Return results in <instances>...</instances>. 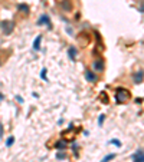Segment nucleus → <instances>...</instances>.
Masks as SVG:
<instances>
[{
  "label": "nucleus",
  "mask_w": 144,
  "mask_h": 162,
  "mask_svg": "<svg viewBox=\"0 0 144 162\" xmlns=\"http://www.w3.org/2000/svg\"><path fill=\"white\" fill-rule=\"evenodd\" d=\"M115 98H117V102L118 103H127L130 101V92H128L127 89H121V88H118L117 89V93H115Z\"/></svg>",
  "instance_id": "obj_1"
},
{
  "label": "nucleus",
  "mask_w": 144,
  "mask_h": 162,
  "mask_svg": "<svg viewBox=\"0 0 144 162\" xmlns=\"http://www.w3.org/2000/svg\"><path fill=\"white\" fill-rule=\"evenodd\" d=\"M2 29H3L5 35H10V33L13 32V29H15V23L13 22H2Z\"/></svg>",
  "instance_id": "obj_2"
},
{
  "label": "nucleus",
  "mask_w": 144,
  "mask_h": 162,
  "mask_svg": "<svg viewBox=\"0 0 144 162\" xmlns=\"http://www.w3.org/2000/svg\"><path fill=\"white\" fill-rule=\"evenodd\" d=\"M38 25H45V26H48V29H50L52 27V25H50V20L49 17L46 16V15H43V16H40V19H39Z\"/></svg>",
  "instance_id": "obj_3"
},
{
  "label": "nucleus",
  "mask_w": 144,
  "mask_h": 162,
  "mask_svg": "<svg viewBox=\"0 0 144 162\" xmlns=\"http://www.w3.org/2000/svg\"><path fill=\"white\" fill-rule=\"evenodd\" d=\"M133 161L134 162H144V152L143 151H137L133 155Z\"/></svg>",
  "instance_id": "obj_4"
},
{
  "label": "nucleus",
  "mask_w": 144,
  "mask_h": 162,
  "mask_svg": "<svg viewBox=\"0 0 144 162\" xmlns=\"http://www.w3.org/2000/svg\"><path fill=\"white\" fill-rule=\"evenodd\" d=\"M85 78H87V81H89V82H95V81H97V76H95V73H92L89 69L85 70Z\"/></svg>",
  "instance_id": "obj_5"
},
{
  "label": "nucleus",
  "mask_w": 144,
  "mask_h": 162,
  "mask_svg": "<svg viewBox=\"0 0 144 162\" xmlns=\"http://www.w3.org/2000/svg\"><path fill=\"white\" fill-rule=\"evenodd\" d=\"M143 76H144V72H143V70L135 72V73H134V81H135V83H140V82L143 81Z\"/></svg>",
  "instance_id": "obj_6"
},
{
  "label": "nucleus",
  "mask_w": 144,
  "mask_h": 162,
  "mask_svg": "<svg viewBox=\"0 0 144 162\" xmlns=\"http://www.w3.org/2000/svg\"><path fill=\"white\" fill-rule=\"evenodd\" d=\"M94 69L95 70H104V62L102 60H95L94 62Z\"/></svg>",
  "instance_id": "obj_7"
},
{
  "label": "nucleus",
  "mask_w": 144,
  "mask_h": 162,
  "mask_svg": "<svg viewBox=\"0 0 144 162\" xmlns=\"http://www.w3.org/2000/svg\"><path fill=\"white\" fill-rule=\"evenodd\" d=\"M40 42H42V36H38L33 42V50H39L40 49Z\"/></svg>",
  "instance_id": "obj_8"
},
{
  "label": "nucleus",
  "mask_w": 144,
  "mask_h": 162,
  "mask_svg": "<svg viewBox=\"0 0 144 162\" xmlns=\"http://www.w3.org/2000/svg\"><path fill=\"white\" fill-rule=\"evenodd\" d=\"M75 56H77V50H75L74 48H71V49H69V59L75 60Z\"/></svg>",
  "instance_id": "obj_9"
},
{
  "label": "nucleus",
  "mask_w": 144,
  "mask_h": 162,
  "mask_svg": "<svg viewBox=\"0 0 144 162\" xmlns=\"http://www.w3.org/2000/svg\"><path fill=\"white\" fill-rule=\"evenodd\" d=\"M100 99H101V101H102V102H104V103H110V101H108V98H107L105 92H102V93H101Z\"/></svg>",
  "instance_id": "obj_10"
},
{
  "label": "nucleus",
  "mask_w": 144,
  "mask_h": 162,
  "mask_svg": "<svg viewBox=\"0 0 144 162\" xmlns=\"http://www.w3.org/2000/svg\"><path fill=\"white\" fill-rule=\"evenodd\" d=\"M17 9H19V10H23L25 13H28V12H29V7L26 5H19V6H17Z\"/></svg>",
  "instance_id": "obj_11"
},
{
  "label": "nucleus",
  "mask_w": 144,
  "mask_h": 162,
  "mask_svg": "<svg viewBox=\"0 0 144 162\" xmlns=\"http://www.w3.org/2000/svg\"><path fill=\"white\" fill-rule=\"evenodd\" d=\"M114 158H115V155H114V154H111V155H108V157H105V158H104V159H102V161H101V162H108V161H110V159H114Z\"/></svg>",
  "instance_id": "obj_12"
},
{
  "label": "nucleus",
  "mask_w": 144,
  "mask_h": 162,
  "mask_svg": "<svg viewBox=\"0 0 144 162\" xmlns=\"http://www.w3.org/2000/svg\"><path fill=\"white\" fill-rule=\"evenodd\" d=\"M13 142H15V138H13V136H9V139H7V142H6V145L12 146L13 145Z\"/></svg>",
  "instance_id": "obj_13"
},
{
  "label": "nucleus",
  "mask_w": 144,
  "mask_h": 162,
  "mask_svg": "<svg viewBox=\"0 0 144 162\" xmlns=\"http://www.w3.org/2000/svg\"><path fill=\"white\" fill-rule=\"evenodd\" d=\"M56 148H65V142H58V144H56Z\"/></svg>",
  "instance_id": "obj_14"
},
{
  "label": "nucleus",
  "mask_w": 144,
  "mask_h": 162,
  "mask_svg": "<svg viewBox=\"0 0 144 162\" xmlns=\"http://www.w3.org/2000/svg\"><path fill=\"white\" fill-rule=\"evenodd\" d=\"M42 78H43L45 81H46V69H43V70H42Z\"/></svg>",
  "instance_id": "obj_15"
},
{
  "label": "nucleus",
  "mask_w": 144,
  "mask_h": 162,
  "mask_svg": "<svg viewBox=\"0 0 144 162\" xmlns=\"http://www.w3.org/2000/svg\"><path fill=\"white\" fill-rule=\"evenodd\" d=\"M111 142H112V144H114V145H117V146H120V145H121V144H120V142H118V141H111Z\"/></svg>",
  "instance_id": "obj_16"
},
{
  "label": "nucleus",
  "mask_w": 144,
  "mask_h": 162,
  "mask_svg": "<svg viewBox=\"0 0 144 162\" xmlns=\"http://www.w3.org/2000/svg\"><path fill=\"white\" fill-rule=\"evenodd\" d=\"M140 12H141V13H144V3L140 6Z\"/></svg>",
  "instance_id": "obj_17"
},
{
  "label": "nucleus",
  "mask_w": 144,
  "mask_h": 162,
  "mask_svg": "<svg viewBox=\"0 0 144 162\" xmlns=\"http://www.w3.org/2000/svg\"><path fill=\"white\" fill-rule=\"evenodd\" d=\"M58 158H59V159H62V158H65V155H63V154H58Z\"/></svg>",
  "instance_id": "obj_18"
},
{
  "label": "nucleus",
  "mask_w": 144,
  "mask_h": 162,
  "mask_svg": "<svg viewBox=\"0 0 144 162\" xmlns=\"http://www.w3.org/2000/svg\"><path fill=\"white\" fill-rule=\"evenodd\" d=\"M3 99H5V95H3V93H0V102H2Z\"/></svg>",
  "instance_id": "obj_19"
}]
</instances>
